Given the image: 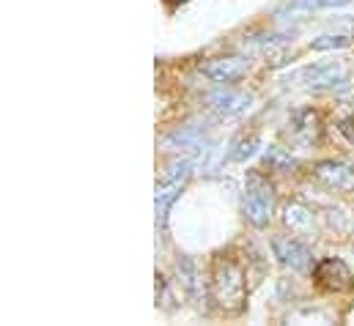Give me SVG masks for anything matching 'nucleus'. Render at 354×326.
<instances>
[{"mask_svg": "<svg viewBox=\"0 0 354 326\" xmlns=\"http://www.w3.org/2000/svg\"><path fill=\"white\" fill-rule=\"evenodd\" d=\"M245 294H248V285H245V274H242L239 263L220 260L217 271H214V299H217V305L228 313H236L245 305Z\"/></svg>", "mask_w": 354, "mask_h": 326, "instance_id": "nucleus-1", "label": "nucleus"}, {"mask_svg": "<svg viewBox=\"0 0 354 326\" xmlns=\"http://www.w3.org/2000/svg\"><path fill=\"white\" fill-rule=\"evenodd\" d=\"M242 211H245V220L253 222L256 228L269 225L272 211H274V192H272V184L266 181L261 173H250L248 175V189H245Z\"/></svg>", "mask_w": 354, "mask_h": 326, "instance_id": "nucleus-2", "label": "nucleus"}, {"mask_svg": "<svg viewBox=\"0 0 354 326\" xmlns=\"http://www.w3.org/2000/svg\"><path fill=\"white\" fill-rule=\"evenodd\" d=\"M294 82H299L308 90H335L349 82V72L344 64H313L294 75Z\"/></svg>", "mask_w": 354, "mask_h": 326, "instance_id": "nucleus-3", "label": "nucleus"}, {"mask_svg": "<svg viewBox=\"0 0 354 326\" xmlns=\"http://www.w3.org/2000/svg\"><path fill=\"white\" fill-rule=\"evenodd\" d=\"M272 249H274V258L286 269H291V271H310L313 269V252H310V247L302 245L299 239L274 236L272 239Z\"/></svg>", "mask_w": 354, "mask_h": 326, "instance_id": "nucleus-4", "label": "nucleus"}, {"mask_svg": "<svg viewBox=\"0 0 354 326\" xmlns=\"http://www.w3.org/2000/svg\"><path fill=\"white\" fill-rule=\"evenodd\" d=\"M313 277L327 291H335V294H344V291H352L354 288L352 271H349V266L341 258H324L322 263H316L313 266Z\"/></svg>", "mask_w": 354, "mask_h": 326, "instance_id": "nucleus-5", "label": "nucleus"}, {"mask_svg": "<svg viewBox=\"0 0 354 326\" xmlns=\"http://www.w3.org/2000/svg\"><path fill=\"white\" fill-rule=\"evenodd\" d=\"M248 69H250V64L245 58H212V61L201 64V72L212 82H220V85L239 82L248 75Z\"/></svg>", "mask_w": 354, "mask_h": 326, "instance_id": "nucleus-6", "label": "nucleus"}, {"mask_svg": "<svg viewBox=\"0 0 354 326\" xmlns=\"http://www.w3.org/2000/svg\"><path fill=\"white\" fill-rule=\"evenodd\" d=\"M316 178L338 192H352L354 189V164L349 162H319L316 164Z\"/></svg>", "mask_w": 354, "mask_h": 326, "instance_id": "nucleus-7", "label": "nucleus"}, {"mask_svg": "<svg viewBox=\"0 0 354 326\" xmlns=\"http://www.w3.org/2000/svg\"><path fill=\"white\" fill-rule=\"evenodd\" d=\"M253 96L245 93V90H234V88H220L214 93H209V104L214 113L231 118V115H242L248 107H250Z\"/></svg>", "mask_w": 354, "mask_h": 326, "instance_id": "nucleus-8", "label": "nucleus"}, {"mask_svg": "<svg viewBox=\"0 0 354 326\" xmlns=\"http://www.w3.org/2000/svg\"><path fill=\"white\" fill-rule=\"evenodd\" d=\"M283 222L291 228V233H310L313 231V211L302 203H288L283 209Z\"/></svg>", "mask_w": 354, "mask_h": 326, "instance_id": "nucleus-9", "label": "nucleus"}, {"mask_svg": "<svg viewBox=\"0 0 354 326\" xmlns=\"http://www.w3.org/2000/svg\"><path fill=\"white\" fill-rule=\"evenodd\" d=\"M187 178H176V181H168V184H157V222L165 228L168 222V211L174 206V200L178 198L181 186H184Z\"/></svg>", "mask_w": 354, "mask_h": 326, "instance_id": "nucleus-10", "label": "nucleus"}, {"mask_svg": "<svg viewBox=\"0 0 354 326\" xmlns=\"http://www.w3.org/2000/svg\"><path fill=\"white\" fill-rule=\"evenodd\" d=\"M291 137H294V140H302V143H313V140L319 137V118H316V113H310V110L297 113V115H294Z\"/></svg>", "mask_w": 354, "mask_h": 326, "instance_id": "nucleus-11", "label": "nucleus"}, {"mask_svg": "<svg viewBox=\"0 0 354 326\" xmlns=\"http://www.w3.org/2000/svg\"><path fill=\"white\" fill-rule=\"evenodd\" d=\"M178 277H181V285L192 296H201V274H198V266L192 263V258H181L178 260Z\"/></svg>", "mask_w": 354, "mask_h": 326, "instance_id": "nucleus-12", "label": "nucleus"}, {"mask_svg": "<svg viewBox=\"0 0 354 326\" xmlns=\"http://www.w3.org/2000/svg\"><path fill=\"white\" fill-rule=\"evenodd\" d=\"M352 0H288L280 14L286 11H313V8H338V6H349Z\"/></svg>", "mask_w": 354, "mask_h": 326, "instance_id": "nucleus-13", "label": "nucleus"}, {"mask_svg": "<svg viewBox=\"0 0 354 326\" xmlns=\"http://www.w3.org/2000/svg\"><path fill=\"white\" fill-rule=\"evenodd\" d=\"M264 164H269L272 170H291V167H297V160H294L288 151H283V148L272 146V148H266Z\"/></svg>", "mask_w": 354, "mask_h": 326, "instance_id": "nucleus-14", "label": "nucleus"}, {"mask_svg": "<svg viewBox=\"0 0 354 326\" xmlns=\"http://www.w3.org/2000/svg\"><path fill=\"white\" fill-rule=\"evenodd\" d=\"M256 148H259V135L242 137V140H236V143H234V151L228 154V160H231V162H245L248 157H253V154H256Z\"/></svg>", "mask_w": 354, "mask_h": 326, "instance_id": "nucleus-15", "label": "nucleus"}, {"mask_svg": "<svg viewBox=\"0 0 354 326\" xmlns=\"http://www.w3.org/2000/svg\"><path fill=\"white\" fill-rule=\"evenodd\" d=\"M354 41V36H319L310 41V50L324 52V50H344Z\"/></svg>", "mask_w": 354, "mask_h": 326, "instance_id": "nucleus-16", "label": "nucleus"}, {"mask_svg": "<svg viewBox=\"0 0 354 326\" xmlns=\"http://www.w3.org/2000/svg\"><path fill=\"white\" fill-rule=\"evenodd\" d=\"M171 143H181V146H201L203 143V137H201V132L198 129H187V132H176V135H171Z\"/></svg>", "mask_w": 354, "mask_h": 326, "instance_id": "nucleus-17", "label": "nucleus"}, {"mask_svg": "<svg viewBox=\"0 0 354 326\" xmlns=\"http://www.w3.org/2000/svg\"><path fill=\"white\" fill-rule=\"evenodd\" d=\"M168 3H187V0H168Z\"/></svg>", "mask_w": 354, "mask_h": 326, "instance_id": "nucleus-18", "label": "nucleus"}]
</instances>
